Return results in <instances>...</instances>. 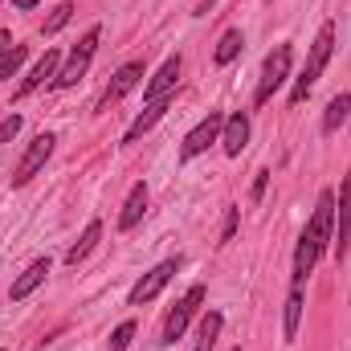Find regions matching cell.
Listing matches in <instances>:
<instances>
[{
	"label": "cell",
	"instance_id": "4fadbf2b",
	"mask_svg": "<svg viewBox=\"0 0 351 351\" xmlns=\"http://www.w3.org/2000/svg\"><path fill=\"white\" fill-rule=\"evenodd\" d=\"M139 78H143V62H127V66L114 74V82L106 86V94H102V110H110V102H119L127 90L139 86Z\"/></svg>",
	"mask_w": 351,
	"mask_h": 351
},
{
	"label": "cell",
	"instance_id": "4dcf8cb0",
	"mask_svg": "<svg viewBox=\"0 0 351 351\" xmlns=\"http://www.w3.org/2000/svg\"><path fill=\"white\" fill-rule=\"evenodd\" d=\"M0 351H4V348H0Z\"/></svg>",
	"mask_w": 351,
	"mask_h": 351
},
{
	"label": "cell",
	"instance_id": "277c9868",
	"mask_svg": "<svg viewBox=\"0 0 351 351\" xmlns=\"http://www.w3.org/2000/svg\"><path fill=\"white\" fill-rule=\"evenodd\" d=\"M98 37H102V29L94 25L86 37H82V41H78L74 49H70L66 66H62V70H58V78H53V86H58V90L74 86V82H78V78H82V74L90 70V62H94V49H98Z\"/></svg>",
	"mask_w": 351,
	"mask_h": 351
},
{
	"label": "cell",
	"instance_id": "7c38bea8",
	"mask_svg": "<svg viewBox=\"0 0 351 351\" xmlns=\"http://www.w3.org/2000/svg\"><path fill=\"white\" fill-rule=\"evenodd\" d=\"M45 278H49V258H37V262H33L21 278H16V282H12V286H8V298H12V302H25V298L45 282Z\"/></svg>",
	"mask_w": 351,
	"mask_h": 351
},
{
	"label": "cell",
	"instance_id": "5b68a950",
	"mask_svg": "<svg viewBox=\"0 0 351 351\" xmlns=\"http://www.w3.org/2000/svg\"><path fill=\"white\" fill-rule=\"evenodd\" d=\"M221 127H225V114H221V110H208V114L184 135V143H180V160L188 164V160H196L200 152H208V143H221Z\"/></svg>",
	"mask_w": 351,
	"mask_h": 351
},
{
	"label": "cell",
	"instance_id": "6da1fadb",
	"mask_svg": "<svg viewBox=\"0 0 351 351\" xmlns=\"http://www.w3.org/2000/svg\"><path fill=\"white\" fill-rule=\"evenodd\" d=\"M331 237H335V192L323 188L319 192V204H315V217L306 221V229L298 237V250H294V282L298 286L306 282V274L323 258V250L331 245Z\"/></svg>",
	"mask_w": 351,
	"mask_h": 351
},
{
	"label": "cell",
	"instance_id": "9a60e30c",
	"mask_svg": "<svg viewBox=\"0 0 351 351\" xmlns=\"http://www.w3.org/2000/svg\"><path fill=\"white\" fill-rule=\"evenodd\" d=\"M168 106H172V98H160V102H152V106H147V110H143V114H139V119L127 127L123 143H139V139H143V135H147V131H152V127L164 119V110H168Z\"/></svg>",
	"mask_w": 351,
	"mask_h": 351
},
{
	"label": "cell",
	"instance_id": "f546056e",
	"mask_svg": "<svg viewBox=\"0 0 351 351\" xmlns=\"http://www.w3.org/2000/svg\"><path fill=\"white\" fill-rule=\"evenodd\" d=\"M233 351H241V348H233Z\"/></svg>",
	"mask_w": 351,
	"mask_h": 351
},
{
	"label": "cell",
	"instance_id": "8fae6325",
	"mask_svg": "<svg viewBox=\"0 0 351 351\" xmlns=\"http://www.w3.org/2000/svg\"><path fill=\"white\" fill-rule=\"evenodd\" d=\"M250 143V114L237 110V114H225V127H221V147L225 156H241Z\"/></svg>",
	"mask_w": 351,
	"mask_h": 351
},
{
	"label": "cell",
	"instance_id": "484cf974",
	"mask_svg": "<svg viewBox=\"0 0 351 351\" xmlns=\"http://www.w3.org/2000/svg\"><path fill=\"white\" fill-rule=\"evenodd\" d=\"M16 131H21V114H8V119L0 123V143H12Z\"/></svg>",
	"mask_w": 351,
	"mask_h": 351
},
{
	"label": "cell",
	"instance_id": "ffe728a7",
	"mask_svg": "<svg viewBox=\"0 0 351 351\" xmlns=\"http://www.w3.org/2000/svg\"><path fill=\"white\" fill-rule=\"evenodd\" d=\"M241 45H245V37H241V29H229L221 41H217V49H213V62L217 66H229L237 53H241Z\"/></svg>",
	"mask_w": 351,
	"mask_h": 351
},
{
	"label": "cell",
	"instance_id": "d4e9b609",
	"mask_svg": "<svg viewBox=\"0 0 351 351\" xmlns=\"http://www.w3.org/2000/svg\"><path fill=\"white\" fill-rule=\"evenodd\" d=\"M237 221H241V208H233V204H229V213H225V233H221V245H225V241H233V233H237Z\"/></svg>",
	"mask_w": 351,
	"mask_h": 351
},
{
	"label": "cell",
	"instance_id": "cb8c5ba5",
	"mask_svg": "<svg viewBox=\"0 0 351 351\" xmlns=\"http://www.w3.org/2000/svg\"><path fill=\"white\" fill-rule=\"evenodd\" d=\"M131 339H135V323H119L114 335H110V351H127Z\"/></svg>",
	"mask_w": 351,
	"mask_h": 351
},
{
	"label": "cell",
	"instance_id": "30bf717a",
	"mask_svg": "<svg viewBox=\"0 0 351 351\" xmlns=\"http://www.w3.org/2000/svg\"><path fill=\"white\" fill-rule=\"evenodd\" d=\"M58 70H62V53H58V49H45V58H41V62L29 70V78L16 86V98H29L33 90H41L45 82H53V78H58Z\"/></svg>",
	"mask_w": 351,
	"mask_h": 351
},
{
	"label": "cell",
	"instance_id": "e0dca14e",
	"mask_svg": "<svg viewBox=\"0 0 351 351\" xmlns=\"http://www.w3.org/2000/svg\"><path fill=\"white\" fill-rule=\"evenodd\" d=\"M221 327H225L221 311H204V319H200V327H196V348L192 351H213L217 339H221Z\"/></svg>",
	"mask_w": 351,
	"mask_h": 351
},
{
	"label": "cell",
	"instance_id": "2e32d148",
	"mask_svg": "<svg viewBox=\"0 0 351 351\" xmlns=\"http://www.w3.org/2000/svg\"><path fill=\"white\" fill-rule=\"evenodd\" d=\"M143 213H147V184H135L131 196H127V204H123V213H119V229L131 233L143 221Z\"/></svg>",
	"mask_w": 351,
	"mask_h": 351
},
{
	"label": "cell",
	"instance_id": "603a6c76",
	"mask_svg": "<svg viewBox=\"0 0 351 351\" xmlns=\"http://www.w3.org/2000/svg\"><path fill=\"white\" fill-rule=\"evenodd\" d=\"M25 53H29L25 45H12V49L4 53V62H0V78H12V74L25 66Z\"/></svg>",
	"mask_w": 351,
	"mask_h": 351
},
{
	"label": "cell",
	"instance_id": "d6986e66",
	"mask_svg": "<svg viewBox=\"0 0 351 351\" xmlns=\"http://www.w3.org/2000/svg\"><path fill=\"white\" fill-rule=\"evenodd\" d=\"M351 114V94H335L331 102H327V114H323V131L327 135H335L339 131V123Z\"/></svg>",
	"mask_w": 351,
	"mask_h": 351
},
{
	"label": "cell",
	"instance_id": "7a4b0ae2",
	"mask_svg": "<svg viewBox=\"0 0 351 351\" xmlns=\"http://www.w3.org/2000/svg\"><path fill=\"white\" fill-rule=\"evenodd\" d=\"M331 49H335V25L327 21L323 29H319V37H315V45H311V58H306V66H302V74H298V82L290 90V102L298 106V102H306V94L315 90V82L323 78V66L331 62Z\"/></svg>",
	"mask_w": 351,
	"mask_h": 351
},
{
	"label": "cell",
	"instance_id": "8992f818",
	"mask_svg": "<svg viewBox=\"0 0 351 351\" xmlns=\"http://www.w3.org/2000/svg\"><path fill=\"white\" fill-rule=\"evenodd\" d=\"M204 294H208L204 286H192V290H188V294H184V298H180V302L172 306V315L164 319V331H160V343H164V348H172L176 339H180V335L188 331V323H192L196 306L204 302Z\"/></svg>",
	"mask_w": 351,
	"mask_h": 351
},
{
	"label": "cell",
	"instance_id": "7402d4cb",
	"mask_svg": "<svg viewBox=\"0 0 351 351\" xmlns=\"http://www.w3.org/2000/svg\"><path fill=\"white\" fill-rule=\"evenodd\" d=\"M70 16H74V4H70V0H66V4H58V8H53V16L41 25V37H53V33H62V29L70 25Z\"/></svg>",
	"mask_w": 351,
	"mask_h": 351
},
{
	"label": "cell",
	"instance_id": "3957f363",
	"mask_svg": "<svg viewBox=\"0 0 351 351\" xmlns=\"http://www.w3.org/2000/svg\"><path fill=\"white\" fill-rule=\"evenodd\" d=\"M290 62H294V49L290 45H278L262 66V78H258V90H254V106H265L274 98V90L290 78Z\"/></svg>",
	"mask_w": 351,
	"mask_h": 351
},
{
	"label": "cell",
	"instance_id": "83f0119b",
	"mask_svg": "<svg viewBox=\"0 0 351 351\" xmlns=\"http://www.w3.org/2000/svg\"><path fill=\"white\" fill-rule=\"evenodd\" d=\"M8 41H12V33H4V29H0V62H4V53H8V49H12V45H8Z\"/></svg>",
	"mask_w": 351,
	"mask_h": 351
},
{
	"label": "cell",
	"instance_id": "5bb4252c",
	"mask_svg": "<svg viewBox=\"0 0 351 351\" xmlns=\"http://www.w3.org/2000/svg\"><path fill=\"white\" fill-rule=\"evenodd\" d=\"M335 254L339 262L348 258V245H351V176L343 180V192H339V229H335Z\"/></svg>",
	"mask_w": 351,
	"mask_h": 351
},
{
	"label": "cell",
	"instance_id": "52a82bcc",
	"mask_svg": "<svg viewBox=\"0 0 351 351\" xmlns=\"http://www.w3.org/2000/svg\"><path fill=\"white\" fill-rule=\"evenodd\" d=\"M53 143H58V139H53L49 131H45V135H37V139L29 143V152L21 156V164H16V172H12V188H25L33 176L45 168V160L53 156Z\"/></svg>",
	"mask_w": 351,
	"mask_h": 351
},
{
	"label": "cell",
	"instance_id": "ba28073f",
	"mask_svg": "<svg viewBox=\"0 0 351 351\" xmlns=\"http://www.w3.org/2000/svg\"><path fill=\"white\" fill-rule=\"evenodd\" d=\"M176 269H180V262H176V258H172V262H160L156 269H147V274H143V278L131 286V306H143V302H152V298H156V294H160V290L172 282Z\"/></svg>",
	"mask_w": 351,
	"mask_h": 351
},
{
	"label": "cell",
	"instance_id": "9c48e42d",
	"mask_svg": "<svg viewBox=\"0 0 351 351\" xmlns=\"http://www.w3.org/2000/svg\"><path fill=\"white\" fill-rule=\"evenodd\" d=\"M180 66H184V62H180V53H172V58H168V62H164V66L152 74V82L143 86V98H147V106H152V102H160V98H172L176 82H180Z\"/></svg>",
	"mask_w": 351,
	"mask_h": 351
},
{
	"label": "cell",
	"instance_id": "f1b7e54d",
	"mask_svg": "<svg viewBox=\"0 0 351 351\" xmlns=\"http://www.w3.org/2000/svg\"><path fill=\"white\" fill-rule=\"evenodd\" d=\"M16 8H37V0H12Z\"/></svg>",
	"mask_w": 351,
	"mask_h": 351
},
{
	"label": "cell",
	"instance_id": "4316f807",
	"mask_svg": "<svg viewBox=\"0 0 351 351\" xmlns=\"http://www.w3.org/2000/svg\"><path fill=\"white\" fill-rule=\"evenodd\" d=\"M265 180H269V172H258V180H254V200H262V192H265Z\"/></svg>",
	"mask_w": 351,
	"mask_h": 351
},
{
	"label": "cell",
	"instance_id": "44dd1931",
	"mask_svg": "<svg viewBox=\"0 0 351 351\" xmlns=\"http://www.w3.org/2000/svg\"><path fill=\"white\" fill-rule=\"evenodd\" d=\"M298 319H302V286L294 282V290H290V298H286V327H282L286 343H294V335H298Z\"/></svg>",
	"mask_w": 351,
	"mask_h": 351
},
{
	"label": "cell",
	"instance_id": "ac0fdd59",
	"mask_svg": "<svg viewBox=\"0 0 351 351\" xmlns=\"http://www.w3.org/2000/svg\"><path fill=\"white\" fill-rule=\"evenodd\" d=\"M98 237H102V221H90L86 229H82V237L70 245V254H66V265H78V262H86V254L98 245Z\"/></svg>",
	"mask_w": 351,
	"mask_h": 351
}]
</instances>
